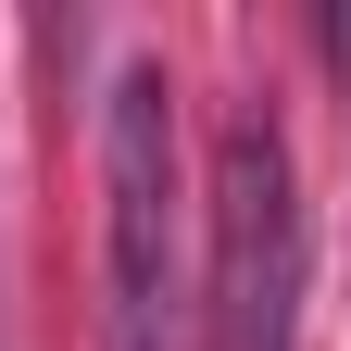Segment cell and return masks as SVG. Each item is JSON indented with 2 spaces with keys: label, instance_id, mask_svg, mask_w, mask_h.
<instances>
[{
  "label": "cell",
  "instance_id": "7a4b0ae2",
  "mask_svg": "<svg viewBox=\"0 0 351 351\" xmlns=\"http://www.w3.org/2000/svg\"><path fill=\"white\" fill-rule=\"evenodd\" d=\"M301 301V189L276 113H239L213 138V351H289Z\"/></svg>",
  "mask_w": 351,
  "mask_h": 351
},
{
  "label": "cell",
  "instance_id": "6da1fadb",
  "mask_svg": "<svg viewBox=\"0 0 351 351\" xmlns=\"http://www.w3.org/2000/svg\"><path fill=\"white\" fill-rule=\"evenodd\" d=\"M101 289L113 351H176V75L125 63L101 88Z\"/></svg>",
  "mask_w": 351,
  "mask_h": 351
}]
</instances>
